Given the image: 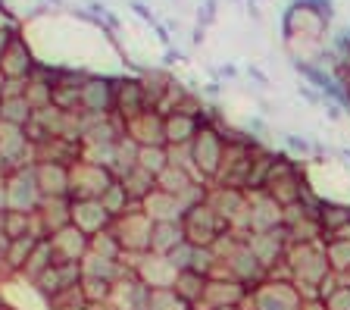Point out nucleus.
<instances>
[{
	"mask_svg": "<svg viewBox=\"0 0 350 310\" xmlns=\"http://www.w3.org/2000/svg\"><path fill=\"white\" fill-rule=\"evenodd\" d=\"M141 210H144V214L150 216L153 222H178L185 216L178 198H175V194L160 192V188H153V192L147 194L144 201H141Z\"/></svg>",
	"mask_w": 350,
	"mask_h": 310,
	"instance_id": "nucleus-23",
	"label": "nucleus"
},
{
	"mask_svg": "<svg viewBox=\"0 0 350 310\" xmlns=\"http://www.w3.org/2000/svg\"><path fill=\"white\" fill-rule=\"evenodd\" d=\"M244 244H247L250 254L260 260L262 270H266L269 276L272 273H282V270H284V257H288V248H291V242H288L284 229L250 232V235H244Z\"/></svg>",
	"mask_w": 350,
	"mask_h": 310,
	"instance_id": "nucleus-6",
	"label": "nucleus"
},
{
	"mask_svg": "<svg viewBox=\"0 0 350 310\" xmlns=\"http://www.w3.org/2000/svg\"><path fill=\"white\" fill-rule=\"evenodd\" d=\"M57 263L53 260V248H51V238H38L35 251L29 254V260H25V266L19 270V279L25 282V285H35L38 279H41L44 270H51V266Z\"/></svg>",
	"mask_w": 350,
	"mask_h": 310,
	"instance_id": "nucleus-25",
	"label": "nucleus"
},
{
	"mask_svg": "<svg viewBox=\"0 0 350 310\" xmlns=\"http://www.w3.org/2000/svg\"><path fill=\"white\" fill-rule=\"evenodd\" d=\"M38 238L35 235H25V238H10L7 242V254H3V266H7L10 276H19V270L25 266L29 254L35 251Z\"/></svg>",
	"mask_w": 350,
	"mask_h": 310,
	"instance_id": "nucleus-30",
	"label": "nucleus"
},
{
	"mask_svg": "<svg viewBox=\"0 0 350 310\" xmlns=\"http://www.w3.org/2000/svg\"><path fill=\"white\" fill-rule=\"evenodd\" d=\"M300 310H328V307H325V298L310 295V298H304V301H300Z\"/></svg>",
	"mask_w": 350,
	"mask_h": 310,
	"instance_id": "nucleus-38",
	"label": "nucleus"
},
{
	"mask_svg": "<svg viewBox=\"0 0 350 310\" xmlns=\"http://www.w3.org/2000/svg\"><path fill=\"white\" fill-rule=\"evenodd\" d=\"M194 182H200V179L194 176L191 166H182V163H169L166 170L157 176V188L166 192V194H175V198H178V194H182L188 185H194Z\"/></svg>",
	"mask_w": 350,
	"mask_h": 310,
	"instance_id": "nucleus-26",
	"label": "nucleus"
},
{
	"mask_svg": "<svg viewBox=\"0 0 350 310\" xmlns=\"http://www.w3.org/2000/svg\"><path fill=\"white\" fill-rule=\"evenodd\" d=\"M344 107L350 110V85H347V91H344Z\"/></svg>",
	"mask_w": 350,
	"mask_h": 310,
	"instance_id": "nucleus-42",
	"label": "nucleus"
},
{
	"mask_svg": "<svg viewBox=\"0 0 350 310\" xmlns=\"http://www.w3.org/2000/svg\"><path fill=\"white\" fill-rule=\"evenodd\" d=\"M250 232H272L282 229V210L275 198H269L266 192H250ZM247 232V235H250Z\"/></svg>",
	"mask_w": 350,
	"mask_h": 310,
	"instance_id": "nucleus-18",
	"label": "nucleus"
},
{
	"mask_svg": "<svg viewBox=\"0 0 350 310\" xmlns=\"http://www.w3.org/2000/svg\"><path fill=\"white\" fill-rule=\"evenodd\" d=\"M144 110H150L147 103V91L141 79H113V113L122 122L141 116Z\"/></svg>",
	"mask_w": 350,
	"mask_h": 310,
	"instance_id": "nucleus-11",
	"label": "nucleus"
},
{
	"mask_svg": "<svg viewBox=\"0 0 350 310\" xmlns=\"http://www.w3.org/2000/svg\"><path fill=\"white\" fill-rule=\"evenodd\" d=\"M91 254L109 257V260H122V244H119L116 232L103 229V232H97V235H91Z\"/></svg>",
	"mask_w": 350,
	"mask_h": 310,
	"instance_id": "nucleus-36",
	"label": "nucleus"
},
{
	"mask_svg": "<svg viewBox=\"0 0 350 310\" xmlns=\"http://www.w3.org/2000/svg\"><path fill=\"white\" fill-rule=\"evenodd\" d=\"M10 38H13V31H3V29H0V57H3V51H7Z\"/></svg>",
	"mask_w": 350,
	"mask_h": 310,
	"instance_id": "nucleus-40",
	"label": "nucleus"
},
{
	"mask_svg": "<svg viewBox=\"0 0 350 310\" xmlns=\"http://www.w3.org/2000/svg\"><path fill=\"white\" fill-rule=\"evenodd\" d=\"M119 182L125 185V192L131 194V201H138V204L147 198V194L153 192V188H157V176H150V172H147V170H141V166H135V170H129L122 179H119Z\"/></svg>",
	"mask_w": 350,
	"mask_h": 310,
	"instance_id": "nucleus-33",
	"label": "nucleus"
},
{
	"mask_svg": "<svg viewBox=\"0 0 350 310\" xmlns=\"http://www.w3.org/2000/svg\"><path fill=\"white\" fill-rule=\"evenodd\" d=\"M116 182V176L100 166V163H91V160H79L69 166V198L79 201V198H100L107 192L109 185Z\"/></svg>",
	"mask_w": 350,
	"mask_h": 310,
	"instance_id": "nucleus-5",
	"label": "nucleus"
},
{
	"mask_svg": "<svg viewBox=\"0 0 350 310\" xmlns=\"http://www.w3.org/2000/svg\"><path fill=\"white\" fill-rule=\"evenodd\" d=\"M322 244H325V257H328L332 273L347 279L350 276V232L335 235V238H322Z\"/></svg>",
	"mask_w": 350,
	"mask_h": 310,
	"instance_id": "nucleus-27",
	"label": "nucleus"
},
{
	"mask_svg": "<svg viewBox=\"0 0 350 310\" xmlns=\"http://www.w3.org/2000/svg\"><path fill=\"white\" fill-rule=\"evenodd\" d=\"M7 194H10V210H19V214H38L44 194L41 185L35 179V166H22L13 170L7 176Z\"/></svg>",
	"mask_w": 350,
	"mask_h": 310,
	"instance_id": "nucleus-8",
	"label": "nucleus"
},
{
	"mask_svg": "<svg viewBox=\"0 0 350 310\" xmlns=\"http://www.w3.org/2000/svg\"><path fill=\"white\" fill-rule=\"evenodd\" d=\"M81 113H94V116H109L113 113V79L107 75H88L79 91Z\"/></svg>",
	"mask_w": 350,
	"mask_h": 310,
	"instance_id": "nucleus-15",
	"label": "nucleus"
},
{
	"mask_svg": "<svg viewBox=\"0 0 350 310\" xmlns=\"http://www.w3.org/2000/svg\"><path fill=\"white\" fill-rule=\"evenodd\" d=\"M206 279H210V276L197 273V270H178V276H175V285H172V288L178 292V298H185V301L194 307V304L200 301V295H204Z\"/></svg>",
	"mask_w": 350,
	"mask_h": 310,
	"instance_id": "nucleus-31",
	"label": "nucleus"
},
{
	"mask_svg": "<svg viewBox=\"0 0 350 310\" xmlns=\"http://www.w3.org/2000/svg\"><path fill=\"white\" fill-rule=\"evenodd\" d=\"M191 310H197V307H191Z\"/></svg>",
	"mask_w": 350,
	"mask_h": 310,
	"instance_id": "nucleus-46",
	"label": "nucleus"
},
{
	"mask_svg": "<svg viewBox=\"0 0 350 310\" xmlns=\"http://www.w3.org/2000/svg\"><path fill=\"white\" fill-rule=\"evenodd\" d=\"M138 166L147 170L150 176H160L169 166V148L166 144H157V148H138Z\"/></svg>",
	"mask_w": 350,
	"mask_h": 310,
	"instance_id": "nucleus-35",
	"label": "nucleus"
},
{
	"mask_svg": "<svg viewBox=\"0 0 350 310\" xmlns=\"http://www.w3.org/2000/svg\"><path fill=\"white\" fill-rule=\"evenodd\" d=\"M109 229L116 232L119 244H122V257H138V254L150 251V232H153V220L141 210V204H135L125 216L113 220Z\"/></svg>",
	"mask_w": 350,
	"mask_h": 310,
	"instance_id": "nucleus-2",
	"label": "nucleus"
},
{
	"mask_svg": "<svg viewBox=\"0 0 350 310\" xmlns=\"http://www.w3.org/2000/svg\"><path fill=\"white\" fill-rule=\"evenodd\" d=\"M185 242V229H182V220L178 222H153V232H150V251L153 254H163L166 257L172 248Z\"/></svg>",
	"mask_w": 350,
	"mask_h": 310,
	"instance_id": "nucleus-28",
	"label": "nucleus"
},
{
	"mask_svg": "<svg viewBox=\"0 0 350 310\" xmlns=\"http://www.w3.org/2000/svg\"><path fill=\"white\" fill-rule=\"evenodd\" d=\"M0 310H22V307H13V304H7V301H0Z\"/></svg>",
	"mask_w": 350,
	"mask_h": 310,
	"instance_id": "nucleus-43",
	"label": "nucleus"
},
{
	"mask_svg": "<svg viewBox=\"0 0 350 310\" xmlns=\"http://www.w3.org/2000/svg\"><path fill=\"white\" fill-rule=\"evenodd\" d=\"M81 282V263H53L51 270H44L41 279L35 282V292L38 298H41L44 304L51 301V298L63 295V292H69V288H75Z\"/></svg>",
	"mask_w": 350,
	"mask_h": 310,
	"instance_id": "nucleus-12",
	"label": "nucleus"
},
{
	"mask_svg": "<svg viewBox=\"0 0 350 310\" xmlns=\"http://www.w3.org/2000/svg\"><path fill=\"white\" fill-rule=\"evenodd\" d=\"M97 201L103 204V210L109 214V220H119V216H125V214L131 210V207L138 204V201H131V194L125 192V185L119 182V179H116L113 185H109V188H107V192H103Z\"/></svg>",
	"mask_w": 350,
	"mask_h": 310,
	"instance_id": "nucleus-29",
	"label": "nucleus"
},
{
	"mask_svg": "<svg viewBox=\"0 0 350 310\" xmlns=\"http://www.w3.org/2000/svg\"><path fill=\"white\" fill-rule=\"evenodd\" d=\"M35 110H31V103L22 97H0V122H10V126H29Z\"/></svg>",
	"mask_w": 350,
	"mask_h": 310,
	"instance_id": "nucleus-32",
	"label": "nucleus"
},
{
	"mask_svg": "<svg viewBox=\"0 0 350 310\" xmlns=\"http://www.w3.org/2000/svg\"><path fill=\"white\" fill-rule=\"evenodd\" d=\"M0 157H3L10 172L22 170V166H35V144L25 135V129L0 122Z\"/></svg>",
	"mask_w": 350,
	"mask_h": 310,
	"instance_id": "nucleus-9",
	"label": "nucleus"
},
{
	"mask_svg": "<svg viewBox=\"0 0 350 310\" xmlns=\"http://www.w3.org/2000/svg\"><path fill=\"white\" fill-rule=\"evenodd\" d=\"M10 210V194H7V179H0V216Z\"/></svg>",
	"mask_w": 350,
	"mask_h": 310,
	"instance_id": "nucleus-39",
	"label": "nucleus"
},
{
	"mask_svg": "<svg viewBox=\"0 0 350 310\" xmlns=\"http://www.w3.org/2000/svg\"><path fill=\"white\" fill-rule=\"evenodd\" d=\"M182 229H185V238H188L194 248H213V242H216L219 235H226V232H228V222L204 201V204H197V207H191V210H185Z\"/></svg>",
	"mask_w": 350,
	"mask_h": 310,
	"instance_id": "nucleus-4",
	"label": "nucleus"
},
{
	"mask_svg": "<svg viewBox=\"0 0 350 310\" xmlns=\"http://www.w3.org/2000/svg\"><path fill=\"white\" fill-rule=\"evenodd\" d=\"M316 220H319L322 238L344 235V232H350V204H347V201H328V198H322Z\"/></svg>",
	"mask_w": 350,
	"mask_h": 310,
	"instance_id": "nucleus-21",
	"label": "nucleus"
},
{
	"mask_svg": "<svg viewBox=\"0 0 350 310\" xmlns=\"http://www.w3.org/2000/svg\"><path fill=\"white\" fill-rule=\"evenodd\" d=\"M72 226L81 229L85 235H97V232L109 229L113 220H109V214L103 210V204L97 198H79L72 201Z\"/></svg>",
	"mask_w": 350,
	"mask_h": 310,
	"instance_id": "nucleus-19",
	"label": "nucleus"
},
{
	"mask_svg": "<svg viewBox=\"0 0 350 310\" xmlns=\"http://www.w3.org/2000/svg\"><path fill=\"white\" fill-rule=\"evenodd\" d=\"M147 310H191V304L185 298H178L175 288H150Z\"/></svg>",
	"mask_w": 350,
	"mask_h": 310,
	"instance_id": "nucleus-37",
	"label": "nucleus"
},
{
	"mask_svg": "<svg viewBox=\"0 0 350 310\" xmlns=\"http://www.w3.org/2000/svg\"><path fill=\"white\" fill-rule=\"evenodd\" d=\"M35 66H38V60H35V53H31V47L25 44V38H22L19 31H13L7 51L0 57V73H3V79H29V75L35 73Z\"/></svg>",
	"mask_w": 350,
	"mask_h": 310,
	"instance_id": "nucleus-16",
	"label": "nucleus"
},
{
	"mask_svg": "<svg viewBox=\"0 0 350 310\" xmlns=\"http://www.w3.org/2000/svg\"><path fill=\"white\" fill-rule=\"evenodd\" d=\"M188 154H191V170L200 182L213 185L222 170V157H226V135L222 129L206 122L200 132L194 135V141L188 144Z\"/></svg>",
	"mask_w": 350,
	"mask_h": 310,
	"instance_id": "nucleus-1",
	"label": "nucleus"
},
{
	"mask_svg": "<svg viewBox=\"0 0 350 310\" xmlns=\"http://www.w3.org/2000/svg\"><path fill=\"white\" fill-rule=\"evenodd\" d=\"M51 238V248H53V260L57 263H81L85 254L91 251V235H85L81 229H75L72 222L63 226L59 232H53Z\"/></svg>",
	"mask_w": 350,
	"mask_h": 310,
	"instance_id": "nucleus-14",
	"label": "nucleus"
},
{
	"mask_svg": "<svg viewBox=\"0 0 350 310\" xmlns=\"http://www.w3.org/2000/svg\"><path fill=\"white\" fill-rule=\"evenodd\" d=\"M35 179L44 198H69V166L59 163H35Z\"/></svg>",
	"mask_w": 350,
	"mask_h": 310,
	"instance_id": "nucleus-24",
	"label": "nucleus"
},
{
	"mask_svg": "<svg viewBox=\"0 0 350 310\" xmlns=\"http://www.w3.org/2000/svg\"><path fill=\"white\" fill-rule=\"evenodd\" d=\"M222 310H247V307H222Z\"/></svg>",
	"mask_w": 350,
	"mask_h": 310,
	"instance_id": "nucleus-45",
	"label": "nucleus"
},
{
	"mask_svg": "<svg viewBox=\"0 0 350 310\" xmlns=\"http://www.w3.org/2000/svg\"><path fill=\"white\" fill-rule=\"evenodd\" d=\"M147 301H150V285H144L135 273L122 276L113 285V298H109L116 310H147Z\"/></svg>",
	"mask_w": 350,
	"mask_h": 310,
	"instance_id": "nucleus-20",
	"label": "nucleus"
},
{
	"mask_svg": "<svg viewBox=\"0 0 350 310\" xmlns=\"http://www.w3.org/2000/svg\"><path fill=\"white\" fill-rule=\"evenodd\" d=\"M35 216L41 222L44 238L53 235V232H59L63 226L72 222V198H44Z\"/></svg>",
	"mask_w": 350,
	"mask_h": 310,
	"instance_id": "nucleus-22",
	"label": "nucleus"
},
{
	"mask_svg": "<svg viewBox=\"0 0 350 310\" xmlns=\"http://www.w3.org/2000/svg\"><path fill=\"white\" fill-rule=\"evenodd\" d=\"M247 298H250V288H244L241 282H234L232 276H210L206 279V288L200 301L194 304L197 310H222V307H247Z\"/></svg>",
	"mask_w": 350,
	"mask_h": 310,
	"instance_id": "nucleus-7",
	"label": "nucleus"
},
{
	"mask_svg": "<svg viewBox=\"0 0 350 310\" xmlns=\"http://www.w3.org/2000/svg\"><path fill=\"white\" fill-rule=\"evenodd\" d=\"M131 266V273L138 276L144 285L150 288H172L175 285V276H178V270H175L172 263H169V257H163V254H138V257H125Z\"/></svg>",
	"mask_w": 350,
	"mask_h": 310,
	"instance_id": "nucleus-10",
	"label": "nucleus"
},
{
	"mask_svg": "<svg viewBox=\"0 0 350 310\" xmlns=\"http://www.w3.org/2000/svg\"><path fill=\"white\" fill-rule=\"evenodd\" d=\"M304 295L288 276H269L247 298V310H300Z\"/></svg>",
	"mask_w": 350,
	"mask_h": 310,
	"instance_id": "nucleus-3",
	"label": "nucleus"
},
{
	"mask_svg": "<svg viewBox=\"0 0 350 310\" xmlns=\"http://www.w3.org/2000/svg\"><path fill=\"white\" fill-rule=\"evenodd\" d=\"M163 116H166V148H185V144H191L194 135L210 122V113L206 116H191V113L169 110Z\"/></svg>",
	"mask_w": 350,
	"mask_h": 310,
	"instance_id": "nucleus-17",
	"label": "nucleus"
},
{
	"mask_svg": "<svg viewBox=\"0 0 350 310\" xmlns=\"http://www.w3.org/2000/svg\"><path fill=\"white\" fill-rule=\"evenodd\" d=\"M3 81H7V79H3V73H0V91H3Z\"/></svg>",
	"mask_w": 350,
	"mask_h": 310,
	"instance_id": "nucleus-44",
	"label": "nucleus"
},
{
	"mask_svg": "<svg viewBox=\"0 0 350 310\" xmlns=\"http://www.w3.org/2000/svg\"><path fill=\"white\" fill-rule=\"evenodd\" d=\"M113 285H116V282L91 279V276H81V282H79L81 298H85L88 304H109V298H113Z\"/></svg>",
	"mask_w": 350,
	"mask_h": 310,
	"instance_id": "nucleus-34",
	"label": "nucleus"
},
{
	"mask_svg": "<svg viewBox=\"0 0 350 310\" xmlns=\"http://www.w3.org/2000/svg\"><path fill=\"white\" fill-rule=\"evenodd\" d=\"M10 170H7V163H3V157H0V179H7Z\"/></svg>",
	"mask_w": 350,
	"mask_h": 310,
	"instance_id": "nucleus-41",
	"label": "nucleus"
},
{
	"mask_svg": "<svg viewBox=\"0 0 350 310\" xmlns=\"http://www.w3.org/2000/svg\"><path fill=\"white\" fill-rule=\"evenodd\" d=\"M125 135H129L138 148H157V144H166V116L160 110H144L141 116L129 119L125 122Z\"/></svg>",
	"mask_w": 350,
	"mask_h": 310,
	"instance_id": "nucleus-13",
	"label": "nucleus"
}]
</instances>
